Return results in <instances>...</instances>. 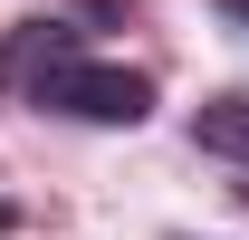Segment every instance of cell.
I'll return each instance as SVG.
<instances>
[{"mask_svg":"<svg viewBox=\"0 0 249 240\" xmlns=\"http://www.w3.org/2000/svg\"><path fill=\"white\" fill-rule=\"evenodd\" d=\"M0 231H10V202H0Z\"/></svg>","mask_w":249,"mask_h":240,"instance_id":"4","label":"cell"},{"mask_svg":"<svg viewBox=\"0 0 249 240\" xmlns=\"http://www.w3.org/2000/svg\"><path fill=\"white\" fill-rule=\"evenodd\" d=\"M220 20H240V29H249V0H220Z\"/></svg>","mask_w":249,"mask_h":240,"instance_id":"3","label":"cell"},{"mask_svg":"<svg viewBox=\"0 0 249 240\" xmlns=\"http://www.w3.org/2000/svg\"><path fill=\"white\" fill-rule=\"evenodd\" d=\"M192 144L220 163H249V96H201L192 106Z\"/></svg>","mask_w":249,"mask_h":240,"instance_id":"2","label":"cell"},{"mask_svg":"<svg viewBox=\"0 0 249 240\" xmlns=\"http://www.w3.org/2000/svg\"><path fill=\"white\" fill-rule=\"evenodd\" d=\"M0 77L29 96V106L77 116V125H144L154 116V77L144 67H115V58H87L77 29H58V20H29V29L10 39Z\"/></svg>","mask_w":249,"mask_h":240,"instance_id":"1","label":"cell"}]
</instances>
